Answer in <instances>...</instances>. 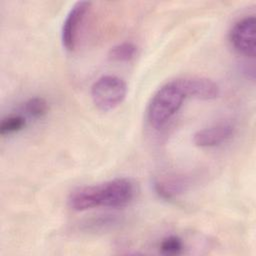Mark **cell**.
Returning a JSON list of instances; mask_svg holds the SVG:
<instances>
[{
    "instance_id": "8fae6325",
    "label": "cell",
    "mask_w": 256,
    "mask_h": 256,
    "mask_svg": "<svg viewBox=\"0 0 256 256\" xmlns=\"http://www.w3.org/2000/svg\"><path fill=\"white\" fill-rule=\"evenodd\" d=\"M26 126V119L22 115H9L2 119L0 124V134L2 136L16 133Z\"/></svg>"
},
{
    "instance_id": "ba28073f",
    "label": "cell",
    "mask_w": 256,
    "mask_h": 256,
    "mask_svg": "<svg viewBox=\"0 0 256 256\" xmlns=\"http://www.w3.org/2000/svg\"><path fill=\"white\" fill-rule=\"evenodd\" d=\"M187 182L180 177H167L154 181L153 187L156 194L167 201H172L186 189Z\"/></svg>"
},
{
    "instance_id": "52a82bcc",
    "label": "cell",
    "mask_w": 256,
    "mask_h": 256,
    "mask_svg": "<svg viewBox=\"0 0 256 256\" xmlns=\"http://www.w3.org/2000/svg\"><path fill=\"white\" fill-rule=\"evenodd\" d=\"M187 98L199 100L215 99L220 94V88L213 80L206 77H185L181 78Z\"/></svg>"
},
{
    "instance_id": "30bf717a",
    "label": "cell",
    "mask_w": 256,
    "mask_h": 256,
    "mask_svg": "<svg viewBox=\"0 0 256 256\" xmlns=\"http://www.w3.org/2000/svg\"><path fill=\"white\" fill-rule=\"evenodd\" d=\"M23 110L31 118L39 119L45 116L49 110L48 102L42 97L29 98L23 104Z\"/></svg>"
},
{
    "instance_id": "8992f818",
    "label": "cell",
    "mask_w": 256,
    "mask_h": 256,
    "mask_svg": "<svg viewBox=\"0 0 256 256\" xmlns=\"http://www.w3.org/2000/svg\"><path fill=\"white\" fill-rule=\"evenodd\" d=\"M234 132L235 127L231 122L221 121L198 130L193 135V142L202 148L216 147L227 142Z\"/></svg>"
},
{
    "instance_id": "3957f363",
    "label": "cell",
    "mask_w": 256,
    "mask_h": 256,
    "mask_svg": "<svg viewBox=\"0 0 256 256\" xmlns=\"http://www.w3.org/2000/svg\"><path fill=\"white\" fill-rule=\"evenodd\" d=\"M91 99L101 111H110L120 105L127 94V84L119 76L103 75L91 87Z\"/></svg>"
},
{
    "instance_id": "9c48e42d",
    "label": "cell",
    "mask_w": 256,
    "mask_h": 256,
    "mask_svg": "<svg viewBox=\"0 0 256 256\" xmlns=\"http://www.w3.org/2000/svg\"><path fill=\"white\" fill-rule=\"evenodd\" d=\"M138 48L133 42H121L113 46L108 53L110 60L114 62H129L137 55Z\"/></svg>"
},
{
    "instance_id": "5b68a950",
    "label": "cell",
    "mask_w": 256,
    "mask_h": 256,
    "mask_svg": "<svg viewBox=\"0 0 256 256\" xmlns=\"http://www.w3.org/2000/svg\"><path fill=\"white\" fill-rule=\"evenodd\" d=\"M90 5L91 3L88 1H78L67 13L61 28V42L66 50L72 51L75 49L80 26Z\"/></svg>"
},
{
    "instance_id": "7c38bea8",
    "label": "cell",
    "mask_w": 256,
    "mask_h": 256,
    "mask_svg": "<svg viewBox=\"0 0 256 256\" xmlns=\"http://www.w3.org/2000/svg\"><path fill=\"white\" fill-rule=\"evenodd\" d=\"M162 254L165 255H178L181 254L184 249V244L181 238L175 235L165 237L159 246Z\"/></svg>"
},
{
    "instance_id": "6da1fadb",
    "label": "cell",
    "mask_w": 256,
    "mask_h": 256,
    "mask_svg": "<svg viewBox=\"0 0 256 256\" xmlns=\"http://www.w3.org/2000/svg\"><path fill=\"white\" fill-rule=\"evenodd\" d=\"M136 187L129 178H114L101 184L76 188L68 198L67 204L74 211H85L97 207L123 208L135 198Z\"/></svg>"
},
{
    "instance_id": "277c9868",
    "label": "cell",
    "mask_w": 256,
    "mask_h": 256,
    "mask_svg": "<svg viewBox=\"0 0 256 256\" xmlns=\"http://www.w3.org/2000/svg\"><path fill=\"white\" fill-rule=\"evenodd\" d=\"M255 25L254 15L245 16L238 20L229 32V41L232 47L238 53L251 58H254L256 53Z\"/></svg>"
},
{
    "instance_id": "7a4b0ae2",
    "label": "cell",
    "mask_w": 256,
    "mask_h": 256,
    "mask_svg": "<svg viewBox=\"0 0 256 256\" xmlns=\"http://www.w3.org/2000/svg\"><path fill=\"white\" fill-rule=\"evenodd\" d=\"M186 94L181 78L162 85L151 97L147 107V119L156 129L163 127L181 108Z\"/></svg>"
}]
</instances>
